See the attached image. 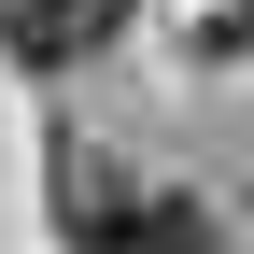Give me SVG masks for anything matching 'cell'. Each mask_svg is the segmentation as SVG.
<instances>
[{
    "label": "cell",
    "mask_w": 254,
    "mask_h": 254,
    "mask_svg": "<svg viewBox=\"0 0 254 254\" xmlns=\"http://www.w3.org/2000/svg\"><path fill=\"white\" fill-rule=\"evenodd\" d=\"M57 240L71 254H212V212L170 184H127L99 155H57Z\"/></svg>",
    "instance_id": "1"
},
{
    "label": "cell",
    "mask_w": 254,
    "mask_h": 254,
    "mask_svg": "<svg viewBox=\"0 0 254 254\" xmlns=\"http://www.w3.org/2000/svg\"><path fill=\"white\" fill-rule=\"evenodd\" d=\"M127 14H141V0H0V43H14L28 71H71V57H99Z\"/></svg>",
    "instance_id": "2"
}]
</instances>
